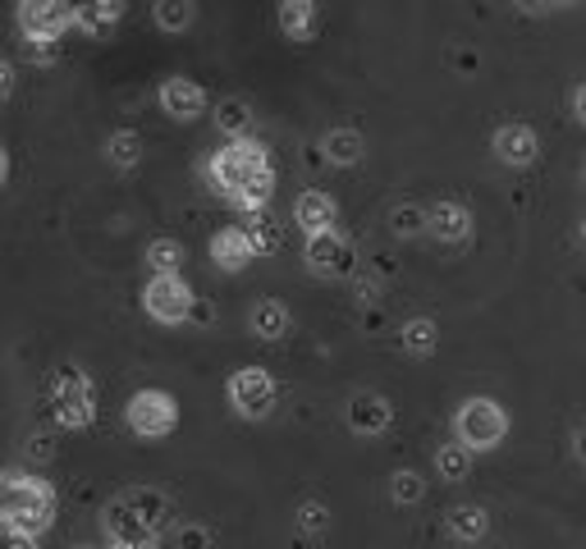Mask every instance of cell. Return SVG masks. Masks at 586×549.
<instances>
[{
    "label": "cell",
    "instance_id": "6da1fadb",
    "mask_svg": "<svg viewBox=\"0 0 586 549\" xmlns=\"http://www.w3.org/2000/svg\"><path fill=\"white\" fill-rule=\"evenodd\" d=\"M207 174H211V188L243 216H262L275 193L271 151L257 138H229V147H220L207 161Z\"/></svg>",
    "mask_w": 586,
    "mask_h": 549
},
{
    "label": "cell",
    "instance_id": "7a4b0ae2",
    "mask_svg": "<svg viewBox=\"0 0 586 549\" xmlns=\"http://www.w3.org/2000/svg\"><path fill=\"white\" fill-rule=\"evenodd\" d=\"M56 522V490L46 477L33 472H0V531H23V536H46Z\"/></svg>",
    "mask_w": 586,
    "mask_h": 549
},
{
    "label": "cell",
    "instance_id": "3957f363",
    "mask_svg": "<svg viewBox=\"0 0 586 549\" xmlns=\"http://www.w3.org/2000/svg\"><path fill=\"white\" fill-rule=\"evenodd\" d=\"M46 399L50 412L65 431H88L92 416H96V394H92V380L83 376V366H56V376L46 385Z\"/></svg>",
    "mask_w": 586,
    "mask_h": 549
},
{
    "label": "cell",
    "instance_id": "277c9868",
    "mask_svg": "<svg viewBox=\"0 0 586 549\" xmlns=\"http://www.w3.org/2000/svg\"><path fill=\"white\" fill-rule=\"evenodd\" d=\"M508 435V412L495 399H463V408L453 412V439L468 444L472 454H486L495 444H504Z\"/></svg>",
    "mask_w": 586,
    "mask_h": 549
},
{
    "label": "cell",
    "instance_id": "5b68a950",
    "mask_svg": "<svg viewBox=\"0 0 586 549\" xmlns=\"http://www.w3.org/2000/svg\"><path fill=\"white\" fill-rule=\"evenodd\" d=\"M142 307H147L151 321H161V325H184V321H193L197 294L188 289L184 275H151L147 289H142Z\"/></svg>",
    "mask_w": 586,
    "mask_h": 549
},
{
    "label": "cell",
    "instance_id": "8992f818",
    "mask_svg": "<svg viewBox=\"0 0 586 549\" xmlns=\"http://www.w3.org/2000/svg\"><path fill=\"white\" fill-rule=\"evenodd\" d=\"M124 422H129V431L142 439H161L180 426V403H174L165 389H138L129 399V408H124Z\"/></svg>",
    "mask_w": 586,
    "mask_h": 549
},
{
    "label": "cell",
    "instance_id": "52a82bcc",
    "mask_svg": "<svg viewBox=\"0 0 586 549\" xmlns=\"http://www.w3.org/2000/svg\"><path fill=\"white\" fill-rule=\"evenodd\" d=\"M19 33L33 46H50L73 28V5L69 0H19Z\"/></svg>",
    "mask_w": 586,
    "mask_h": 549
},
{
    "label": "cell",
    "instance_id": "ba28073f",
    "mask_svg": "<svg viewBox=\"0 0 586 549\" xmlns=\"http://www.w3.org/2000/svg\"><path fill=\"white\" fill-rule=\"evenodd\" d=\"M225 394H229V403H234L239 416L262 422V416H271V408H275V380H271V371H262V366H239V371L229 376Z\"/></svg>",
    "mask_w": 586,
    "mask_h": 549
},
{
    "label": "cell",
    "instance_id": "9c48e42d",
    "mask_svg": "<svg viewBox=\"0 0 586 549\" xmlns=\"http://www.w3.org/2000/svg\"><path fill=\"white\" fill-rule=\"evenodd\" d=\"M353 266H358V252H353V243L340 229H325V233H312L308 239V271L312 275L340 279V275H353Z\"/></svg>",
    "mask_w": 586,
    "mask_h": 549
},
{
    "label": "cell",
    "instance_id": "30bf717a",
    "mask_svg": "<svg viewBox=\"0 0 586 549\" xmlns=\"http://www.w3.org/2000/svg\"><path fill=\"white\" fill-rule=\"evenodd\" d=\"M495 156L504 165H531L541 156V138L531 124H499L495 128Z\"/></svg>",
    "mask_w": 586,
    "mask_h": 549
},
{
    "label": "cell",
    "instance_id": "8fae6325",
    "mask_svg": "<svg viewBox=\"0 0 586 549\" xmlns=\"http://www.w3.org/2000/svg\"><path fill=\"white\" fill-rule=\"evenodd\" d=\"M161 111L170 119H184L188 124V119H197L202 111H207V92H202L193 78L174 73V78H165V83H161Z\"/></svg>",
    "mask_w": 586,
    "mask_h": 549
},
{
    "label": "cell",
    "instance_id": "7c38bea8",
    "mask_svg": "<svg viewBox=\"0 0 586 549\" xmlns=\"http://www.w3.org/2000/svg\"><path fill=\"white\" fill-rule=\"evenodd\" d=\"M211 256H216V266L220 271H243L252 256H257V243L248 239V229L243 225H225V229H216L211 233Z\"/></svg>",
    "mask_w": 586,
    "mask_h": 549
},
{
    "label": "cell",
    "instance_id": "4fadbf2b",
    "mask_svg": "<svg viewBox=\"0 0 586 549\" xmlns=\"http://www.w3.org/2000/svg\"><path fill=\"white\" fill-rule=\"evenodd\" d=\"M294 220H298V229L312 239V233L335 229V220H340V206H335V197H330V193H321V188H308V193H298V202H294Z\"/></svg>",
    "mask_w": 586,
    "mask_h": 549
},
{
    "label": "cell",
    "instance_id": "5bb4252c",
    "mask_svg": "<svg viewBox=\"0 0 586 549\" xmlns=\"http://www.w3.org/2000/svg\"><path fill=\"white\" fill-rule=\"evenodd\" d=\"M426 229L436 233L440 243H463L468 233H472V211H468L463 202H449V197H445V202H436V206L426 211Z\"/></svg>",
    "mask_w": 586,
    "mask_h": 549
},
{
    "label": "cell",
    "instance_id": "9a60e30c",
    "mask_svg": "<svg viewBox=\"0 0 586 549\" xmlns=\"http://www.w3.org/2000/svg\"><path fill=\"white\" fill-rule=\"evenodd\" d=\"M390 422H394V408L380 399V394H353L348 399V426L358 431V435H380V431H390Z\"/></svg>",
    "mask_w": 586,
    "mask_h": 549
},
{
    "label": "cell",
    "instance_id": "2e32d148",
    "mask_svg": "<svg viewBox=\"0 0 586 549\" xmlns=\"http://www.w3.org/2000/svg\"><path fill=\"white\" fill-rule=\"evenodd\" d=\"M445 531L458 545H476V540H486V531H491V513L481 504H453L445 513Z\"/></svg>",
    "mask_w": 586,
    "mask_h": 549
},
{
    "label": "cell",
    "instance_id": "e0dca14e",
    "mask_svg": "<svg viewBox=\"0 0 586 549\" xmlns=\"http://www.w3.org/2000/svg\"><path fill=\"white\" fill-rule=\"evenodd\" d=\"M124 504H129L138 517H142V527L151 531V536H161L165 531V522H170V500L161 490H147V485H138V490H124L119 494Z\"/></svg>",
    "mask_w": 586,
    "mask_h": 549
},
{
    "label": "cell",
    "instance_id": "ac0fdd59",
    "mask_svg": "<svg viewBox=\"0 0 586 549\" xmlns=\"http://www.w3.org/2000/svg\"><path fill=\"white\" fill-rule=\"evenodd\" d=\"M279 33L294 42H308L317 33V5L312 0H279Z\"/></svg>",
    "mask_w": 586,
    "mask_h": 549
},
{
    "label": "cell",
    "instance_id": "d6986e66",
    "mask_svg": "<svg viewBox=\"0 0 586 549\" xmlns=\"http://www.w3.org/2000/svg\"><path fill=\"white\" fill-rule=\"evenodd\" d=\"M252 334H257V339H271V344H275V339H285L289 334V325H294V317H289V307L285 302H275V298H262L257 307H252Z\"/></svg>",
    "mask_w": 586,
    "mask_h": 549
},
{
    "label": "cell",
    "instance_id": "ffe728a7",
    "mask_svg": "<svg viewBox=\"0 0 586 549\" xmlns=\"http://www.w3.org/2000/svg\"><path fill=\"white\" fill-rule=\"evenodd\" d=\"M321 147H325V161L330 165H358L363 156H367V142H363L358 128H330Z\"/></svg>",
    "mask_w": 586,
    "mask_h": 549
},
{
    "label": "cell",
    "instance_id": "44dd1931",
    "mask_svg": "<svg viewBox=\"0 0 586 549\" xmlns=\"http://www.w3.org/2000/svg\"><path fill=\"white\" fill-rule=\"evenodd\" d=\"M119 14H124V0H73V23L83 33H106Z\"/></svg>",
    "mask_w": 586,
    "mask_h": 549
},
{
    "label": "cell",
    "instance_id": "7402d4cb",
    "mask_svg": "<svg viewBox=\"0 0 586 549\" xmlns=\"http://www.w3.org/2000/svg\"><path fill=\"white\" fill-rule=\"evenodd\" d=\"M147 266L157 275H180L184 271V243L180 239H151L147 243Z\"/></svg>",
    "mask_w": 586,
    "mask_h": 549
},
{
    "label": "cell",
    "instance_id": "603a6c76",
    "mask_svg": "<svg viewBox=\"0 0 586 549\" xmlns=\"http://www.w3.org/2000/svg\"><path fill=\"white\" fill-rule=\"evenodd\" d=\"M436 344H440V330H436V321H430V317H413L403 325V348L413 357H430V353H436Z\"/></svg>",
    "mask_w": 586,
    "mask_h": 549
},
{
    "label": "cell",
    "instance_id": "cb8c5ba5",
    "mask_svg": "<svg viewBox=\"0 0 586 549\" xmlns=\"http://www.w3.org/2000/svg\"><path fill=\"white\" fill-rule=\"evenodd\" d=\"M436 472L445 481H463L472 472V449H468V444H458V439L440 444V449H436Z\"/></svg>",
    "mask_w": 586,
    "mask_h": 549
},
{
    "label": "cell",
    "instance_id": "d4e9b609",
    "mask_svg": "<svg viewBox=\"0 0 586 549\" xmlns=\"http://www.w3.org/2000/svg\"><path fill=\"white\" fill-rule=\"evenodd\" d=\"M216 128H220V134H229V138H248V128H252L248 101H239V96L220 101V106H216Z\"/></svg>",
    "mask_w": 586,
    "mask_h": 549
},
{
    "label": "cell",
    "instance_id": "484cf974",
    "mask_svg": "<svg viewBox=\"0 0 586 549\" xmlns=\"http://www.w3.org/2000/svg\"><path fill=\"white\" fill-rule=\"evenodd\" d=\"M106 156H111V165L134 170V165L142 161V138L134 134V128H119V134L106 138Z\"/></svg>",
    "mask_w": 586,
    "mask_h": 549
},
{
    "label": "cell",
    "instance_id": "4316f807",
    "mask_svg": "<svg viewBox=\"0 0 586 549\" xmlns=\"http://www.w3.org/2000/svg\"><path fill=\"white\" fill-rule=\"evenodd\" d=\"M161 33H184L193 23V0H157V10H151Z\"/></svg>",
    "mask_w": 586,
    "mask_h": 549
},
{
    "label": "cell",
    "instance_id": "83f0119b",
    "mask_svg": "<svg viewBox=\"0 0 586 549\" xmlns=\"http://www.w3.org/2000/svg\"><path fill=\"white\" fill-rule=\"evenodd\" d=\"M243 229H248V239L257 243V256L279 248V225H275L266 211H262V216H248V225H243Z\"/></svg>",
    "mask_w": 586,
    "mask_h": 549
},
{
    "label": "cell",
    "instance_id": "f1b7e54d",
    "mask_svg": "<svg viewBox=\"0 0 586 549\" xmlns=\"http://www.w3.org/2000/svg\"><path fill=\"white\" fill-rule=\"evenodd\" d=\"M422 494H426V481L417 472H394L390 477V500L394 504H422Z\"/></svg>",
    "mask_w": 586,
    "mask_h": 549
},
{
    "label": "cell",
    "instance_id": "f546056e",
    "mask_svg": "<svg viewBox=\"0 0 586 549\" xmlns=\"http://www.w3.org/2000/svg\"><path fill=\"white\" fill-rule=\"evenodd\" d=\"M390 229H394V233H403V239H413V233H422V229H426V211H422V206H394Z\"/></svg>",
    "mask_w": 586,
    "mask_h": 549
},
{
    "label": "cell",
    "instance_id": "4dcf8cb0",
    "mask_svg": "<svg viewBox=\"0 0 586 549\" xmlns=\"http://www.w3.org/2000/svg\"><path fill=\"white\" fill-rule=\"evenodd\" d=\"M325 527H330V508H325V504L308 500V504L298 508V531H302V536H321Z\"/></svg>",
    "mask_w": 586,
    "mask_h": 549
},
{
    "label": "cell",
    "instance_id": "1f68e13d",
    "mask_svg": "<svg viewBox=\"0 0 586 549\" xmlns=\"http://www.w3.org/2000/svg\"><path fill=\"white\" fill-rule=\"evenodd\" d=\"M0 549H37V536H23V531H0Z\"/></svg>",
    "mask_w": 586,
    "mask_h": 549
},
{
    "label": "cell",
    "instance_id": "d6a6232c",
    "mask_svg": "<svg viewBox=\"0 0 586 549\" xmlns=\"http://www.w3.org/2000/svg\"><path fill=\"white\" fill-rule=\"evenodd\" d=\"M14 92V65L10 60H0V101H5Z\"/></svg>",
    "mask_w": 586,
    "mask_h": 549
},
{
    "label": "cell",
    "instance_id": "836d02e7",
    "mask_svg": "<svg viewBox=\"0 0 586 549\" xmlns=\"http://www.w3.org/2000/svg\"><path fill=\"white\" fill-rule=\"evenodd\" d=\"M207 540H211V536L202 531V527H188V531L180 536V545H184V549H202V545H207Z\"/></svg>",
    "mask_w": 586,
    "mask_h": 549
},
{
    "label": "cell",
    "instance_id": "e575fe53",
    "mask_svg": "<svg viewBox=\"0 0 586 549\" xmlns=\"http://www.w3.org/2000/svg\"><path fill=\"white\" fill-rule=\"evenodd\" d=\"M111 549H157V540H111Z\"/></svg>",
    "mask_w": 586,
    "mask_h": 549
},
{
    "label": "cell",
    "instance_id": "d590c367",
    "mask_svg": "<svg viewBox=\"0 0 586 549\" xmlns=\"http://www.w3.org/2000/svg\"><path fill=\"white\" fill-rule=\"evenodd\" d=\"M573 111H577V119L586 124V83H582V88L573 92Z\"/></svg>",
    "mask_w": 586,
    "mask_h": 549
},
{
    "label": "cell",
    "instance_id": "8d00e7d4",
    "mask_svg": "<svg viewBox=\"0 0 586 549\" xmlns=\"http://www.w3.org/2000/svg\"><path fill=\"white\" fill-rule=\"evenodd\" d=\"M518 5H522V10H537V14H541V10H554L559 0H518Z\"/></svg>",
    "mask_w": 586,
    "mask_h": 549
},
{
    "label": "cell",
    "instance_id": "74e56055",
    "mask_svg": "<svg viewBox=\"0 0 586 549\" xmlns=\"http://www.w3.org/2000/svg\"><path fill=\"white\" fill-rule=\"evenodd\" d=\"M211 317H216V311H211V302H197V307H193V321H202V325H207Z\"/></svg>",
    "mask_w": 586,
    "mask_h": 549
},
{
    "label": "cell",
    "instance_id": "f35d334b",
    "mask_svg": "<svg viewBox=\"0 0 586 549\" xmlns=\"http://www.w3.org/2000/svg\"><path fill=\"white\" fill-rule=\"evenodd\" d=\"M573 454H577V458H582V462H586V426H582V431H577V435H573Z\"/></svg>",
    "mask_w": 586,
    "mask_h": 549
},
{
    "label": "cell",
    "instance_id": "ab89813d",
    "mask_svg": "<svg viewBox=\"0 0 586 549\" xmlns=\"http://www.w3.org/2000/svg\"><path fill=\"white\" fill-rule=\"evenodd\" d=\"M5 179H10V156H5V147H0V188H5Z\"/></svg>",
    "mask_w": 586,
    "mask_h": 549
},
{
    "label": "cell",
    "instance_id": "60d3db41",
    "mask_svg": "<svg viewBox=\"0 0 586 549\" xmlns=\"http://www.w3.org/2000/svg\"><path fill=\"white\" fill-rule=\"evenodd\" d=\"M559 5H582V0H559Z\"/></svg>",
    "mask_w": 586,
    "mask_h": 549
},
{
    "label": "cell",
    "instance_id": "b9f144b4",
    "mask_svg": "<svg viewBox=\"0 0 586 549\" xmlns=\"http://www.w3.org/2000/svg\"><path fill=\"white\" fill-rule=\"evenodd\" d=\"M582 243H586V220H582Z\"/></svg>",
    "mask_w": 586,
    "mask_h": 549
},
{
    "label": "cell",
    "instance_id": "7bdbcfd3",
    "mask_svg": "<svg viewBox=\"0 0 586 549\" xmlns=\"http://www.w3.org/2000/svg\"><path fill=\"white\" fill-rule=\"evenodd\" d=\"M73 549H96V545H73Z\"/></svg>",
    "mask_w": 586,
    "mask_h": 549
},
{
    "label": "cell",
    "instance_id": "ee69618b",
    "mask_svg": "<svg viewBox=\"0 0 586 549\" xmlns=\"http://www.w3.org/2000/svg\"><path fill=\"white\" fill-rule=\"evenodd\" d=\"M582 183H586V170H582Z\"/></svg>",
    "mask_w": 586,
    "mask_h": 549
},
{
    "label": "cell",
    "instance_id": "f6af8a7d",
    "mask_svg": "<svg viewBox=\"0 0 586 549\" xmlns=\"http://www.w3.org/2000/svg\"><path fill=\"white\" fill-rule=\"evenodd\" d=\"M312 5H317V0H312Z\"/></svg>",
    "mask_w": 586,
    "mask_h": 549
}]
</instances>
